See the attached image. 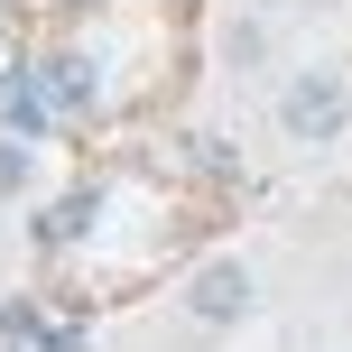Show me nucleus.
I'll list each match as a JSON object with an SVG mask.
<instances>
[{
  "mask_svg": "<svg viewBox=\"0 0 352 352\" xmlns=\"http://www.w3.org/2000/svg\"><path fill=\"white\" fill-rule=\"evenodd\" d=\"M278 130L297 148H334L343 130H352V84L334 65H306V74H287V93H278Z\"/></svg>",
  "mask_w": 352,
  "mask_h": 352,
  "instance_id": "1",
  "label": "nucleus"
},
{
  "mask_svg": "<svg viewBox=\"0 0 352 352\" xmlns=\"http://www.w3.org/2000/svg\"><path fill=\"white\" fill-rule=\"evenodd\" d=\"M186 306H195L204 324H241V316H250V269H241V260H204V269L186 278Z\"/></svg>",
  "mask_w": 352,
  "mask_h": 352,
  "instance_id": "2",
  "label": "nucleus"
},
{
  "mask_svg": "<svg viewBox=\"0 0 352 352\" xmlns=\"http://www.w3.org/2000/svg\"><path fill=\"white\" fill-rule=\"evenodd\" d=\"M28 186H37V148H28V140H0V204L28 195Z\"/></svg>",
  "mask_w": 352,
  "mask_h": 352,
  "instance_id": "3",
  "label": "nucleus"
},
{
  "mask_svg": "<svg viewBox=\"0 0 352 352\" xmlns=\"http://www.w3.org/2000/svg\"><path fill=\"white\" fill-rule=\"evenodd\" d=\"M0 343H10V352L47 343V324H37V306H28V297H10V306H0Z\"/></svg>",
  "mask_w": 352,
  "mask_h": 352,
  "instance_id": "4",
  "label": "nucleus"
},
{
  "mask_svg": "<svg viewBox=\"0 0 352 352\" xmlns=\"http://www.w3.org/2000/svg\"><path fill=\"white\" fill-rule=\"evenodd\" d=\"M47 352H84V334H47Z\"/></svg>",
  "mask_w": 352,
  "mask_h": 352,
  "instance_id": "5",
  "label": "nucleus"
}]
</instances>
